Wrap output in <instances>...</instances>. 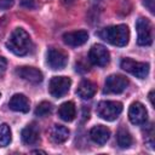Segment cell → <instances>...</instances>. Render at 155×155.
Here are the masks:
<instances>
[{
  "instance_id": "obj_26",
  "label": "cell",
  "mask_w": 155,
  "mask_h": 155,
  "mask_svg": "<svg viewBox=\"0 0 155 155\" xmlns=\"http://www.w3.org/2000/svg\"><path fill=\"white\" fill-rule=\"evenodd\" d=\"M153 96H154V91H150V93H149V99H150L151 105H154V99H153Z\"/></svg>"
},
{
  "instance_id": "obj_10",
  "label": "cell",
  "mask_w": 155,
  "mask_h": 155,
  "mask_svg": "<svg viewBox=\"0 0 155 155\" xmlns=\"http://www.w3.org/2000/svg\"><path fill=\"white\" fill-rule=\"evenodd\" d=\"M16 75L31 84H40L44 79L42 73L34 67H18L16 69Z\"/></svg>"
},
{
  "instance_id": "obj_7",
  "label": "cell",
  "mask_w": 155,
  "mask_h": 155,
  "mask_svg": "<svg viewBox=\"0 0 155 155\" xmlns=\"http://www.w3.org/2000/svg\"><path fill=\"white\" fill-rule=\"evenodd\" d=\"M128 86V80L124 75H109L104 84V93H121Z\"/></svg>"
},
{
  "instance_id": "obj_18",
  "label": "cell",
  "mask_w": 155,
  "mask_h": 155,
  "mask_svg": "<svg viewBox=\"0 0 155 155\" xmlns=\"http://www.w3.org/2000/svg\"><path fill=\"white\" fill-rule=\"evenodd\" d=\"M22 140L23 143L28 144V145H31V144H35L39 142V131L35 126H27L22 130Z\"/></svg>"
},
{
  "instance_id": "obj_17",
  "label": "cell",
  "mask_w": 155,
  "mask_h": 155,
  "mask_svg": "<svg viewBox=\"0 0 155 155\" xmlns=\"http://www.w3.org/2000/svg\"><path fill=\"white\" fill-rule=\"evenodd\" d=\"M58 115L64 121H73L76 115V109L73 102H65L63 103L58 109Z\"/></svg>"
},
{
  "instance_id": "obj_22",
  "label": "cell",
  "mask_w": 155,
  "mask_h": 155,
  "mask_svg": "<svg viewBox=\"0 0 155 155\" xmlns=\"http://www.w3.org/2000/svg\"><path fill=\"white\" fill-rule=\"evenodd\" d=\"M6 68H7V61L4 57H0V78L4 76Z\"/></svg>"
},
{
  "instance_id": "obj_6",
  "label": "cell",
  "mask_w": 155,
  "mask_h": 155,
  "mask_svg": "<svg viewBox=\"0 0 155 155\" xmlns=\"http://www.w3.org/2000/svg\"><path fill=\"white\" fill-rule=\"evenodd\" d=\"M71 85V80L67 76H54L50 80L48 84V91L52 97L61 98L64 94L68 93Z\"/></svg>"
},
{
  "instance_id": "obj_8",
  "label": "cell",
  "mask_w": 155,
  "mask_h": 155,
  "mask_svg": "<svg viewBox=\"0 0 155 155\" xmlns=\"http://www.w3.org/2000/svg\"><path fill=\"white\" fill-rule=\"evenodd\" d=\"M88 59L92 64L98 65V67H104L109 63L110 54L109 51L101 44H96L90 48L88 52Z\"/></svg>"
},
{
  "instance_id": "obj_12",
  "label": "cell",
  "mask_w": 155,
  "mask_h": 155,
  "mask_svg": "<svg viewBox=\"0 0 155 155\" xmlns=\"http://www.w3.org/2000/svg\"><path fill=\"white\" fill-rule=\"evenodd\" d=\"M88 39V34L86 30H75V31H69L63 35V41L71 47H78L84 45Z\"/></svg>"
},
{
  "instance_id": "obj_1",
  "label": "cell",
  "mask_w": 155,
  "mask_h": 155,
  "mask_svg": "<svg viewBox=\"0 0 155 155\" xmlns=\"http://www.w3.org/2000/svg\"><path fill=\"white\" fill-rule=\"evenodd\" d=\"M6 46L11 52H13L17 56H25L33 48V44L29 34L22 28H16L12 31V34L10 35L6 42Z\"/></svg>"
},
{
  "instance_id": "obj_14",
  "label": "cell",
  "mask_w": 155,
  "mask_h": 155,
  "mask_svg": "<svg viewBox=\"0 0 155 155\" xmlns=\"http://www.w3.org/2000/svg\"><path fill=\"white\" fill-rule=\"evenodd\" d=\"M90 137L94 143H97L99 145H103L108 142V139L110 137V131H109L108 127H105L103 125H97V126L91 128Z\"/></svg>"
},
{
  "instance_id": "obj_23",
  "label": "cell",
  "mask_w": 155,
  "mask_h": 155,
  "mask_svg": "<svg viewBox=\"0 0 155 155\" xmlns=\"http://www.w3.org/2000/svg\"><path fill=\"white\" fill-rule=\"evenodd\" d=\"M13 5V0H0V10L10 8Z\"/></svg>"
},
{
  "instance_id": "obj_24",
  "label": "cell",
  "mask_w": 155,
  "mask_h": 155,
  "mask_svg": "<svg viewBox=\"0 0 155 155\" xmlns=\"http://www.w3.org/2000/svg\"><path fill=\"white\" fill-rule=\"evenodd\" d=\"M143 4L151 13H154V0H143Z\"/></svg>"
},
{
  "instance_id": "obj_16",
  "label": "cell",
  "mask_w": 155,
  "mask_h": 155,
  "mask_svg": "<svg viewBox=\"0 0 155 155\" xmlns=\"http://www.w3.org/2000/svg\"><path fill=\"white\" fill-rule=\"evenodd\" d=\"M50 137L54 143H64L69 137V130L62 125H53L50 131Z\"/></svg>"
},
{
  "instance_id": "obj_20",
  "label": "cell",
  "mask_w": 155,
  "mask_h": 155,
  "mask_svg": "<svg viewBox=\"0 0 155 155\" xmlns=\"http://www.w3.org/2000/svg\"><path fill=\"white\" fill-rule=\"evenodd\" d=\"M12 138L11 134V128L7 124H1L0 125V147H6L10 144Z\"/></svg>"
},
{
  "instance_id": "obj_3",
  "label": "cell",
  "mask_w": 155,
  "mask_h": 155,
  "mask_svg": "<svg viewBox=\"0 0 155 155\" xmlns=\"http://www.w3.org/2000/svg\"><path fill=\"white\" fill-rule=\"evenodd\" d=\"M122 111V103L116 101H102L97 107L99 117L107 121H113L119 117Z\"/></svg>"
},
{
  "instance_id": "obj_27",
  "label": "cell",
  "mask_w": 155,
  "mask_h": 155,
  "mask_svg": "<svg viewBox=\"0 0 155 155\" xmlns=\"http://www.w3.org/2000/svg\"><path fill=\"white\" fill-rule=\"evenodd\" d=\"M31 153H33V154H39V153H40V154H45V151H42V150H33Z\"/></svg>"
},
{
  "instance_id": "obj_25",
  "label": "cell",
  "mask_w": 155,
  "mask_h": 155,
  "mask_svg": "<svg viewBox=\"0 0 155 155\" xmlns=\"http://www.w3.org/2000/svg\"><path fill=\"white\" fill-rule=\"evenodd\" d=\"M22 5L25 6V7H29V8L34 7V2H33V0H22Z\"/></svg>"
},
{
  "instance_id": "obj_9",
  "label": "cell",
  "mask_w": 155,
  "mask_h": 155,
  "mask_svg": "<svg viewBox=\"0 0 155 155\" xmlns=\"http://www.w3.org/2000/svg\"><path fill=\"white\" fill-rule=\"evenodd\" d=\"M67 62H68V57L63 51L53 47L47 51V64L50 65V68L54 70L63 69L67 65Z\"/></svg>"
},
{
  "instance_id": "obj_11",
  "label": "cell",
  "mask_w": 155,
  "mask_h": 155,
  "mask_svg": "<svg viewBox=\"0 0 155 155\" xmlns=\"http://www.w3.org/2000/svg\"><path fill=\"white\" fill-rule=\"evenodd\" d=\"M148 111L140 102H133L128 109V119L133 125H142L147 121Z\"/></svg>"
},
{
  "instance_id": "obj_21",
  "label": "cell",
  "mask_w": 155,
  "mask_h": 155,
  "mask_svg": "<svg viewBox=\"0 0 155 155\" xmlns=\"http://www.w3.org/2000/svg\"><path fill=\"white\" fill-rule=\"evenodd\" d=\"M52 111V105L48 102H41L38 104L36 109H35V115L36 116H46L48 114H51Z\"/></svg>"
},
{
  "instance_id": "obj_5",
  "label": "cell",
  "mask_w": 155,
  "mask_h": 155,
  "mask_svg": "<svg viewBox=\"0 0 155 155\" xmlns=\"http://www.w3.org/2000/svg\"><path fill=\"white\" fill-rule=\"evenodd\" d=\"M120 67L125 71L134 75L138 79H145L149 74V64L148 63L137 62L131 58H124L120 63Z\"/></svg>"
},
{
  "instance_id": "obj_19",
  "label": "cell",
  "mask_w": 155,
  "mask_h": 155,
  "mask_svg": "<svg viewBox=\"0 0 155 155\" xmlns=\"http://www.w3.org/2000/svg\"><path fill=\"white\" fill-rule=\"evenodd\" d=\"M116 139H117V145L122 149H127L132 145V136L131 133L126 130V128H120L119 132H117V136H116Z\"/></svg>"
},
{
  "instance_id": "obj_13",
  "label": "cell",
  "mask_w": 155,
  "mask_h": 155,
  "mask_svg": "<svg viewBox=\"0 0 155 155\" xmlns=\"http://www.w3.org/2000/svg\"><path fill=\"white\" fill-rule=\"evenodd\" d=\"M8 107L13 111L28 113L29 111V101L24 94L16 93L11 97V99L8 102Z\"/></svg>"
},
{
  "instance_id": "obj_2",
  "label": "cell",
  "mask_w": 155,
  "mask_h": 155,
  "mask_svg": "<svg viewBox=\"0 0 155 155\" xmlns=\"http://www.w3.org/2000/svg\"><path fill=\"white\" fill-rule=\"evenodd\" d=\"M98 36L114 46L122 47L128 44L130 30L127 25L119 24V25H113V27L102 29L101 31H98Z\"/></svg>"
},
{
  "instance_id": "obj_4",
  "label": "cell",
  "mask_w": 155,
  "mask_h": 155,
  "mask_svg": "<svg viewBox=\"0 0 155 155\" xmlns=\"http://www.w3.org/2000/svg\"><path fill=\"white\" fill-rule=\"evenodd\" d=\"M137 28V42L140 46H149L153 42V29L149 19L139 17L136 22Z\"/></svg>"
},
{
  "instance_id": "obj_15",
  "label": "cell",
  "mask_w": 155,
  "mask_h": 155,
  "mask_svg": "<svg viewBox=\"0 0 155 155\" xmlns=\"http://www.w3.org/2000/svg\"><path fill=\"white\" fill-rule=\"evenodd\" d=\"M96 90H97V86L94 82H92L90 80H82L80 82V85L78 86L76 94L82 99H90L94 96Z\"/></svg>"
},
{
  "instance_id": "obj_28",
  "label": "cell",
  "mask_w": 155,
  "mask_h": 155,
  "mask_svg": "<svg viewBox=\"0 0 155 155\" xmlns=\"http://www.w3.org/2000/svg\"><path fill=\"white\" fill-rule=\"evenodd\" d=\"M0 96H1V93H0Z\"/></svg>"
}]
</instances>
